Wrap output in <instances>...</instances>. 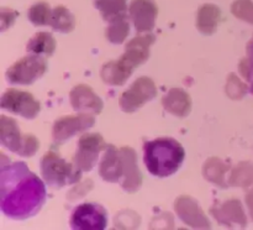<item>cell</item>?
<instances>
[{"label":"cell","mask_w":253,"mask_h":230,"mask_svg":"<svg viewBox=\"0 0 253 230\" xmlns=\"http://www.w3.org/2000/svg\"><path fill=\"white\" fill-rule=\"evenodd\" d=\"M108 147L100 134H84L78 140V148L74 156V165L81 171L88 172L99 160V153Z\"/></svg>","instance_id":"obj_8"},{"label":"cell","mask_w":253,"mask_h":230,"mask_svg":"<svg viewBox=\"0 0 253 230\" xmlns=\"http://www.w3.org/2000/svg\"><path fill=\"white\" fill-rule=\"evenodd\" d=\"M247 57L240 63V72L247 81L253 77V39L247 45Z\"/></svg>","instance_id":"obj_30"},{"label":"cell","mask_w":253,"mask_h":230,"mask_svg":"<svg viewBox=\"0 0 253 230\" xmlns=\"http://www.w3.org/2000/svg\"><path fill=\"white\" fill-rule=\"evenodd\" d=\"M1 109L25 119H35L41 110V104L31 93L10 88L2 94L0 101Z\"/></svg>","instance_id":"obj_6"},{"label":"cell","mask_w":253,"mask_h":230,"mask_svg":"<svg viewBox=\"0 0 253 230\" xmlns=\"http://www.w3.org/2000/svg\"><path fill=\"white\" fill-rule=\"evenodd\" d=\"M221 21V10L214 4H205L197 14V27L204 35H212Z\"/></svg>","instance_id":"obj_20"},{"label":"cell","mask_w":253,"mask_h":230,"mask_svg":"<svg viewBox=\"0 0 253 230\" xmlns=\"http://www.w3.org/2000/svg\"><path fill=\"white\" fill-rule=\"evenodd\" d=\"M162 104L168 113L184 118L192 110V100L187 92L180 88H173L163 96Z\"/></svg>","instance_id":"obj_19"},{"label":"cell","mask_w":253,"mask_h":230,"mask_svg":"<svg viewBox=\"0 0 253 230\" xmlns=\"http://www.w3.org/2000/svg\"><path fill=\"white\" fill-rule=\"evenodd\" d=\"M246 203L247 205H249L250 213H251V217L253 220V190H251V192L246 195Z\"/></svg>","instance_id":"obj_32"},{"label":"cell","mask_w":253,"mask_h":230,"mask_svg":"<svg viewBox=\"0 0 253 230\" xmlns=\"http://www.w3.org/2000/svg\"><path fill=\"white\" fill-rule=\"evenodd\" d=\"M251 183H253V166L250 162L240 163L232 172L230 184L247 187Z\"/></svg>","instance_id":"obj_27"},{"label":"cell","mask_w":253,"mask_h":230,"mask_svg":"<svg viewBox=\"0 0 253 230\" xmlns=\"http://www.w3.org/2000/svg\"><path fill=\"white\" fill-rule=\"evenodd\" d=\"M143 161L151 175L165 178L174 175L182 166L185 151L172 138H158L145 143Z\"/></svg>","instance_id":"obj_2"},{"label":"cell","mask_w":253,"mask_h":230,"mask_svg":"<svg viewBox=\"0 0 253 230\" xmlns=\"http://www.w3.org/2000/svg\"><path fill=\"white\" fill-rule=\"evenodd\" d=\"M133 67L121 57L118 61H110L105 63L101 69V79L110 86H123L130 78Z\"/></svg>","instance_id":"obj_18"},{"label":"cell","mask_w":253,"mask_h":230,"mask_svg":"<svg viewBox=\"0 0 253 230\" xmlns=\"http://www.w3.org/2000/svg\"><path fill=\"white\" fill-rule=\"evenodd\" d=\"M108 224V215L101 205L84 203L73 210L71 227L77 230H103Z\"/></svg>","instance_id":"obj_9"},{"label":"cell","mask_w":253,"mask_h":230,"mask_svg":"<svg viewBox=\"0 0 253 230\" xmlns=\"http://www.w3.org/2000/svg\"><path fill=\"white\" fill-rule=\"evenodd\" d=\"M52 10L46 1H40L32 5L27 12V17L35 26H46L49 25Z\"/></svg>","instance_id":"obj_26"},{"label":"cell","mask_w":253,"mask_h":230,"mask_svg":"<svg viewBox=\"0 0 253 230\" xmlns=\"http://www.w3.org/2000/svg\"><path fill=\"white\" fill-rule=\"evenodd\" d=\"M175 212L183 223L195 229H209L210 222L205 217L199 203L189 195H182L174 203Z\"/></svg>","instance_id":"obj_11"},{"label":"cell","mask_w":253,"mask_h":230,"mask_svg":"<svg viewBox=\"0 0 253 230\" xmlns=\"http://www.w3.org/2000/svg\"><path fill=\"white\" fill-rule=\"evenodd\" d=\"M0 141L7 150L24 157H32L39 150V140L34 135H24L11 118H0Z\"/></svg>","instance_id":"obj_4"},{"label":"cell","mask_w":253,"mask_h":230,"mask_svg":"<svg viewBox=\"0 0 253 230\" xmlns=\"http://www.w3.org/2000/svg\"><path fill=\"white\" fill-rule=\"evenodd\" d=\"M128 15L137 32H148L155 27L158 7L155 0H132Z\"/></svg>","instance_id":"obj_12"},{"label":"cell","mask_w":253,"mask_h":230,"mask_svg":"<svg viewBox=\"0 0 253 230\" xmlns=\"http://www.w3.org/2000/svg\"><path fill=\"white\" fill-rule=\"evenodd\" d=\"M226 93L229 94L230 98L232 99H241L244 98L245 94L247 93V86L242 83L234 73L230 74L226 84Z\"/></svg>","instance_id":"obj_29"},{"label":"cell","mask_w":253,"mask_h":230,"mask_svg":"<svg viewBox=\"0 0 253 230\" xmlns=\"http://www.w3.org/2000/svg\"><path fill=\"white\" fill-rule=\"evenodd\" d=\"M119 150L123 156L124 167H125V175L121 181V185L127 193L137 192L142 184V175L137 166L136 151L131 147H121Z\"/></svg>","instance_id":"obj_14"},{"label":"cell","mask_w":253,"mask_h":230,"mask_svg":"<svg viewBox=\"0 0 253 230\" xmlns=\"http://www.w3.org/2000/svg\"><path fill=\"white\" fill-rule=\"evenodd\" d=\"M71 104L76 111H90L93 114H100L103 110V100L96 95L90 87L79 84L72 89L69 94Z\"/></svg>","instance_id":"obj_15"},{"label":"cell","mask_w":253,"mask_h":230,"mask_svg":"<svg viewBox=\"0 0 253 230\" xmlns=\"http://www.w3.org/2000/svg\"><path fill=\"white\" fill-rule=\"evenodd\" d=\"M94 124H95V118L90 114L81 113L78 115H69L57 119L52 130L54 143L58 145L64 142L77 134L88 130Z\"/></svg>","instance_id":"obj_10"},{"label":"cell","mask_w":253,"mask_h":230,"mask_svg":"<svg viewBox=\"0 0 253 230\" xmlns=\"http://www.w3.org/2000/svg\"><path fill=\"white\" fill-rule=\"evenodd\" d=\"M157 95V88L148 77H141L132 86L124 92L120 98V106L125 113H133Z\"/></svg>","instance_id":"obj_7"},{"label":"cell","mask_w":253,"mask_h":230,"mask_svg":"<svg viewBox=\"0 0 253 230\" xmlns=\"http://www.w3.org/2000/svg\"><path fill=\"white\" fill-rule=\"evenodd\" d=\"M49 26L57 32L68 34V32L73 31L74 26H76V19L67 7L59 5L52 10Z\"/></svg>","instance_id":"obj_22"},{"label":"cell","mask_w":253,"mask_h":230,"mask_svg":"<svg viewBox=\"0 0 253 230\" xmlns=\"http://www.w3.org/2000/svg\"><path fill=\"white\" fill-rule=\"evenodd\" d=\"M47 69V61L41 54L31 53L19 59L6 71V81L11 84L29 86L41 78Z\"/></svg>","instance_id":"obj_5"},{"label":"cell","mask_w":253,"mask_h":230,"mask_svg":"<svg viewBox=\"0 0 253 230\" xmlns=\"http://www.w3.org/2000/svg\"><path fill=\"white\" fill-rule=\"evenodd\" d=\"M17 16V12L7 7H1V14H0V20H1V31H5L14 24L15 19Z\"/></svg>","instance_id":"obj_31"},{"label":"cell","mask_w":253,"mask_h":230,"mask_svg":"<svg viewBox=\"0 0 253 230\" xmlns=\"http://www.w3.org/2000/svg\"><path fill=\"white\" fill-rule=\"evenodd\" d=\"M99 175L104 181L111 183L121 182L125 175L124 160L120 150L114 145H108L103 160L99 165Z\"/></svg>","instance_id":"obj_13"},{"label":"cell","mask_w":253,"mask_h":230,"mask_svg":"<svg viewBox=\"0 0 253 230\" xmlns=\"http://www.w3.org/2000/svg\"><path fill=\"white\" fill-rule=\"evenodd\" d=\"M153 42H155V36L152 34L136 36L126 45L123 58L128 62L133 68H136L150 58V46Z\"/></svg>","instance_id":"obj_16"},{"label":"cell","mask_w":253,"mask_h":230,"mask_svg":"<svg viewBox=\"0 0 253 230\" xmlns=\"http://www.w3.org/2000/svg\"><path fill=\"white\" fill-rule=\"evenodd\" d=\"M46 200L43 182L27 168L26 163L0 165V208L6 217L24 220L36 215Z\"/></svg>","instance_id":"obj_1"},{"label":"cell","mask_w":253,"mask_h":230,"mask_svg":"<svg viewBox=\"0 0 253 230\" xmlns=\"http://www.w3.org/2000/svg\"><path fill=\"white\" fill-rule=\"evenodd\" d=\"M252 92H253V83H252Z\"/></svg>","instance_id":"obj_33"},{"label":"cell","mask_w":253,"mask_h":230,"mask_svg":"<svg viewBox=\"0 0 253 230\" xmlns=\"http://www.w3.org/2000/svg\"><path fill=\"white\" fill-rule=\"evenodd\" d=\"M27 52L41 56H52L56 49V40L49 32H37L26 45Z\"/></svg>","instance_id":"obj_21"},{"label":"cell","mask_w":253,"mask_h":230,"mask_svg":"<svg viewBox=\"0 0 253 230\" xmlns=\"http://www.w3.org/2000/svg\"><path fill=\"white\" fill-rule=\"evenodd\" d=\"M227 171H229V166L225 165L219 158L208 160L205 162L204 168H203L205 180L210 181V182L215 183V184L220 185L222 188L227 187L226 182H225V175H226Z\"/></svg>","instance_id":"obj_24"},{"label":"cell","mask_w":253,"mask_h":230,"mask_svg":"<svg viewBox=\"0 0 253 230\" xmlns=\"http://www.w3.org/2000/svg\"><path fill=\"white\" fill-rule=\"evenodd\" d=\"M94 5L108 22L127 11V0H95Z\"/></svg>","instance_id":"obj_25"},{"label":"cell","mask_w":253,"mask_h":230,"mask_svg":"<svg viewBox=\"0 0 253 230\" xmlns=\"http://www.w3.org/2000/svg\"><path fill=\"white\" fill-rule=\"evenodd\" d=\"M130 34V22L127 15H121L109 21V26L106 29V39L111 44L120 45L126 40Z\"/></svg>","instance_id":"obj_23"},{"label":"cell","mask_w":253,"mask_h":230,"mask_svg":"<svg viewBox=\"0 0 253 230\" xmlns=\"http://www.w3.org/2000/svg\"><path fill=\"white\" fill-rule=\"evenodd\" d=\"M231 11L237 19L253 24V1L252 0H235L231 5Z\"/></svg>","instance_id":"obj_28"},{"label":"cell","mask_w":253,"mask_h":230,"mask_svg":"<svg viewBox=\"0 0 253 230\" xmlns=\"http://www.w3.org/2000/svg\"><path fill=\"white\" fill-rule=\"evenodd\" d=\"M210 213L214 215L215 219L226 227H232L234 224H239L241 227L247 225V218L244 212V208L240 200L230 199L221 204L220 207H215L210 209Z\"/></svg>","instance_id":"obj_17"},{"label":"cell","mask_w":253,"mask_h":230,"mask_svg":"<svg viewBox=\"0 0 253 230\" xmlns=\"http://www.w3.org/2000/svg\"><path fill=\"white\" fill-rule=\"evenodd\" d=\"M41 172L43 180L53 188H63L81 181L82 171L76 165H71L59 157L58 153L49 151L41 161Z\"/></svg>","instance_id":"obj_3"}]
</instances>
